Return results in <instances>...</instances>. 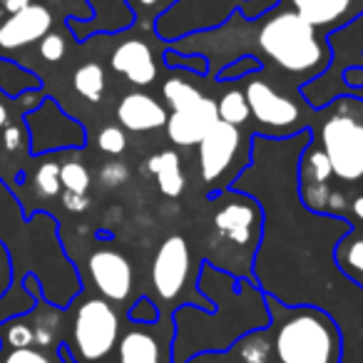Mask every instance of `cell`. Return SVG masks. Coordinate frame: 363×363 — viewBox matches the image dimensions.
I'll list each match as a JSON object with an SVG mask.
<instances>
[{
  "label": "cell",
  "mask_w": 363,
  "mask_h": 363,
  "mask_svg": "<svg viewBox=\"0 0 363 363\" xmlns=\"http://www.w3.org/2000/svg\"><path fill=\"white\" fill-rule=\"evenodd\" d=\"M57 353H60L62 363H77L75 358L70 356V351H67V346H65V343H60V346H57Z\"/></svg>",
  "instance_id": "cell-40"
},
{
  "label": "cell",
  "mask_w": 363,
  "mask_h": 363,
  "mask_svg": "<svg viewBox=\"0 0 363 363\" xmlns=\"http://www.w3.org/2000/svg\"><path fill=\"white\" fill-rule=\"evenodd\" d=\"M199 358V363H219V361H214V358H209V356H197Z\"/></svg>",
  "instance_id": "cell-42"
},
{
  "label": "cell",
  "mask_w": 363,
  "mask_h": 363,
  "mask_svg": "<svg viewBox=\"0 0 363 363\" xmlns=\"http://www.w3.org/2000/svg\"><path fill=\"white\" fill-rule=\"evenodd\" d=\"M23 122L28 127L30 155H48V152H57V150H77L87 140L85 127L75 117L62 112V107L52 97H45L33 110H28L23 115Z\"/></svg>",
  "instance_id": "cell-7"
},
{
  "label": "cell",
  "mask_w": 363,
  "mask_h": 363,
  "mask_svg": "<svg viewBox=\"0 0 363 363\" xmlns=\"http://www.w3.org/2000/svg\"><path fill=\"white\" fill-rule=\"evenodd\" d=\"M52 28V13L45 6L30 3L23 11L13 13L0 26V52H11L30 43H40Z\"/></svg>",
  "instance_id": "cell-12"
},
{
  "label": "cell",
  "mask_w": 363,
  "mask_h": 363,
  "mask_svg": "<svg viewBox=\"0 0 363 363\" xmlns=\"http://www.w3.org/2000/svg\"><path fill=\"white\" fill-rule=\"evenodd\" d=\"M242 145L239 127L219 120L207 135L199 140V172L204 182H217L232 167Z\"/></svg>",
  "instance_id": "cell-10"
},
{
  "label": "cell",
  "mask_w": 363,
  "mask_h": 363,
  "mask_svg": "<svg viewBox=\"0 0 363 363\" xmlns=\"http://www.w3.org/2000/svg\"><path fill=\"white\" fill-rule=\"evenodd\" d=\"M117 120L130 132H152L167 125V110L152 95L130 92L117 105Z\"/></svg>",
  "instance_id": "cell-15"
},
{
  "label": "cell",
  "mask_w": 363,
  "mask_h": 363,
  "mask_svg": "<svg viewBox=\"0 0 363 363\" xmlns=\"http://www.w3.org/2000/svg\"><path fill=\"white\" fill-rule=\"evenodd\" d=\"M33 184L40 197H57L62 189L60 184V164L57 162H43L33 174Z\"/></svg>",
  "instance_id": "cell-27"
},
{
  "label": "cell",
  "mask_w": 363,
  "mask_h": 363,
  "mask_svg": "<svg viewBox=\"0 0 363 363\" xmlns=\"http://www.w3.org/2000/svg\"><path fill=\"white\" fill-rule=\"evenodd\" d=\"M237 346H239V353H242V358L247 363H267L269 356H272L274 341H269L267 331L259 328V331H252L244 338H239Z\"/></svg>",
  "instance_id": "cell-23"
},
{
  "label": "cell",
  "mask_w": 363,
  "mask_h": 363,
  "mask_svg": "<svg viewBox=\"0 0 363 363\" xmlns=\"http://www.w3.org/2000/svg\"><path fill=\"white\" fill-rule=\"evenodd\" d=\"M217 112H219V120L222 122H229V125L239 127L252 117V110H249V102H247V95L244 90H227L217 102Z\"/></svg>",
  "instance_id": "cell-22"
},
{
  "label": "cell",
  "mask_w": 363,
  "mask_h": 363,
  "mask_svg": "<svg viewBox=\"0 0 363 363\" xmlns=\"http://www.w3.org/2000/svg\"><path fill=\"white\" fill-rule=\"evenodd\" d=\"M3 6H6V11L13 16V13H18V11H23V8L30 6V0H3Z\"/></svg>",
  "instance_id": "cell-37"
},
{
  "label": "cell",
  "mask_w": 363,
  "mask_h": 363,
  "mask_svg": "<svg viewBox=\"0 0 363 363\" xmlns=\"http://www.w3.org/2000/svg\"><path fill=\"white\" fill-rule=\"evenodd\" d=\"M212 229V267L222 264L232 277H237V264H247V269L252 267L254 252L262 239V207L257 199L232 192L227 202H222V207L214 212Z\"/></svg>",
  "instance_id": "cell-3"
},
{
  "label": "cell",
  "mask_w": 363,
  "mask_h": 363,
  "mask_svg": "<svg viewBox=\"0 0 363 363\" xmlns=\"http://www.w3.org/2000/svg\"><path fill=\"white\" fill-rule=\"evenodd\" d=\"M130 321L132 323H157L160 321V308L150 296H140L135 306L130 308Z\"/></svg>",
  "instance_id": "cell-30"
},
{
  "label": "cell",
  "mask_w": 363,
  "mask_h": 363,
  "mask_svg": "<svg viewBox=\"0 0 363 363\" xmlns=\"http://www.w3.org/2000/svg\"><path fill=\"white\" fill-rule=\"evenodd\" d=\"M72 85H75L77 95L85 97L87 102H100L105 95V70L97 62H85L72 75Z\"/></svg>",
  "instance_id": "cell-21"
},
{
  "label": "cell",
  "mask_w": 363,
  "mask_h": 363,
  "mask_svg": "<svg viewBox=\"0 0 363 363\" xmlns=\"http://www.w3.org/2000/svg\"><path fill=\"white\" fill-rule=\"evenodd\" d=\"M130 169H127L125 162H107L100 169V182L105 187H120L122 182H127Z\"/></svg>",
  "instance_id": "cell-32"
},
{
  "label": "cell",
  "mask_w": 363,
  "mask_h": 363,
  "mask_svg": "<svg viewBox=\"0 0 363 363\" xmlns=\"http://www.w3.org/2000/svg\"><path fill=\"white\" fill-rule=\"evenodd\" d=\"M189 277V247L182 237H169L160 244L152 262V289L162 301L182 294Z\"/></svg>",
  "instance_id": "cell-9"
},
{
  "label": "cell",
  "mask_w": 363,
  "mask_h": 363,
  "mask_svg": "<svg viewBox=\"0 0 363 363\" xmlns=\"http://www.w3.org/2000/svg\"><path fill=\"white\" fill-rule=\"evenodd\" d=\"M172 112L167 115V135L174 145L194 147L219 122L217 102L202 95L192 82L172 77L162 87Z\"/></svg>",
  "instance_id": "cell-6"
},
{
  "label": "cell",
  "mask_w": 363,
  "mask_h": 363,
  "mask_svg": "<svg viewBox=\"0 0 363 363\" xmlns=\"http://www.w3.org/2000/svg\"><path fill=\"white\" fill-rule=\"evenodd\" d=\"M0 363H62L60 353L48 348L28 346V348H0Z\"/></svg>",
  "instance_id": "cell-25"
},
{
  "label": "cell",
  "mask_w": 363,
  "mask_h": 363,
  "mask_svg": "<svg viewBox=\"0 0 363 363\" xmlns=\"http://www.w3.org/2000/svg\"><path fill=\"white\" fill-rule=\"evenodd\" d=\"M65 50H67V43L60 33L50 30L40 40V55H43V60H48V62H60L62 57H65Z\"/></svg>",
  "instance_id": "cell-29"
},
{
  "label": "cell",
  "mask_w": 363,
  "mask_h": 363,
  "mask_svg": "<svg viewBox=\"0 0 363 363\" xmlns=\"http://www.w3.org/2000/svg\"><path fill=\"white\" fill-rule=\"evenodd\" d=\"M333 174L331 162H328L326 152L313 150L308 157L301 160V187H303V204L316 212L326 209V197H328V177Z\"/></svg>",
  "instance_id": "cell-16"
},
{
  "label": "cell",
  "mask_w": 363,
  "mask_h": 363,
  "mask_svg": "<svg viewBox=\"0 0 363 363\" xmlns=\"http://www.w3.org/2000/svg\"><path fill=\"white\" fill-rule=\"evenodd\" d=\"M291 6L308 26L328 28L351 18L363 6V0H291Z\"/></svg>",
  "instance_id": "cell-17"
},
{
  "label": "cell",
  "mask_w": 363,
  "mask_h": 363,
  "mask_svg": "<svg viewBox=\"0 0 363 363\" xmlns=\"http://www.w3.org/2000/svg\"><path fill=\"white\" fill-rule=\"evenodd\" d=\"M147 169L155 174L157 187L167 197H179L184 189V174H182V160L177 152L164 150L147 160Z\"/></svg>",
  "instance_id": "cell-18"
},
{
  "label": "cell",
  "mask_w": 363,
  "mask_h": 363,
  "mask_svg": "<svg viewBox=\"0 0 363 363\" xmlns=\"http://www.w3.org/2000/svg\"><path fill=\"white\" fill-rule=\"evenodd\" d=\"M117 361L120 363H160V343L145 331H130L117 343Z\"/></svg>",
  "instance_id": "cell-19"
},
{
  "label": "cell",
  "mask_w": 363,
  "mask_h": 363,
  "mask_svg": "<svg viewBox=\"0 0 363 363\" xmlns=\"http://www.w3.org/2000/svg\"><path fill=\"white\" fill-rule=\"evenodd\" d=\"M321 145L338 179H363V125L348 115H333L321 130Z\"/></svg>",
  "instance_id": "cell-8"
},
{
  "label": "cell",
  "mask_w": 363,
  "mask_h": 363,
  "mask_svg": "<svg viewBox=\"0 0 363 363\" xmlns=\"http://www.w3.org/2000/svg\"><path fill=\"white\" fill-rule=\"evenodd\" d=\"M274 353L279 363H338L341 331L321 308H291L277 326Z\"/></svg>",
  "instance_id": "cell-2"
},
{
  "label": "cell",
  "mask_w": 363,
  "mask_h": 363,
  "mask_svg": "<svg viewBox=\"0 0 363 363\" xmlns=\"http://www.w3.org/2000/svg\"><path fill=\"white\" fill-rule=\"evenodd\" d=\"M62 207H65L67 212L80 214L90 207V197H87V194H77V192H62Z\"/></svg>",
  "instance_id": "cell-35"
},
{
  "label": "cell",
  "mask_w": 363,
  "mask_h": 363,
  "mask_svg": "<svg viewBox=\"0 0 363 363\" xmlns=\"http://www.w3.org/2000/svg\"><path fill=\"white\" fill-rule=\"evenodd\" d=\"M11 100H16V97H8L6 92L0 90V132L11 125V105H8Z\"/></svg>",
  "instance_id": "cell-36"
},
{
  "label": "cell",
  "mask_w": 363,
  "mask_h": 363,
  "mask_svg": "<svg viewBox=\"0 0 363 363\" xmlns=\"http://www.w3.org/2000/svg\"><path fill=\"white\" fill-rule=\"evenodd\" d=\"M13 279H16V269H13V254L8 244L0 239V296L11 289Z\"/></svg>",
  "instance_id": "cell-33"
},
{
  "label": "cell",
  "mask_w": 363,
  "mask_h": 363,
  "mask_svg": "<svg viewBox=\"0 0 363 363\" xmlns=\"http://www.w3.org/2000/svg\"><path fill=\"white\" fill-rule=\"evenodd\" d=\"M353 217H356L358 222L363 224V194H358L356 202H353Z\"/></svg>",
  "instance_id": "cell-39"
},
{
  "label": "cell",
  "mask_w": 363,
  "mask_h": 363,
  "mask_svg": "<svg viewBox=\"0 0 363 363\" xmlns=\"http://www.w3.org/2000/svg\"><path fill=\"white\" fill-rule=\"evenodd\" d=\"M336 264L353 284L363 289V234H351L338 242Z\"/></svg>",
  "instance_id": "cell-20"
},
{
  "label": "cell",
  "mask_w": 363,
  "mask_h": 363,
  "mask_svg": "<svg viewBox=\"0 0 363 363\" xmlns=\"http://www.w3.org/2000/svg\"><path fill=\"white\" fill-rule=\"evenodd\" d=\"M90 279L107 301H125L132 291V264L115 249H97L87 259Z\"/></svg>",
  "instance_id": "cell-11"
},
{
  "label": "cell",
  "mask_w": 363,
  "mask_h": 363,
  "mask_svg": "<svg viewBox=\"0 0 363 363\" xmlns=\"http://www.w3.org/2000/svg\"><path fill=\"white\" fill-rule=\"evenodd\" d=\"M97 147H100L105 155H122L127 150V135L122 127H105L97 135Z\"/></svg>",
  "instance_id": "cell-28"
},
{
  "label": "cell",
  "mask_w": 363,
  "mask_h": 363,
  "mask_svg": "<svg viewBox=\"0 0 363 363\" xmlns=\"http://www.w3.org/2000/svg\"><path fill=\"white\" fill-rule=\"evenodd\" d=\"M346 82L348 85H363V70L361 67H351V70H346Z\"/></svg>",
  "instance_id": "cell-38"
},
{
  "label": "cell",
  "mask_w": 363,
  "mask_h": 363,
  "mask_svg": "<svg viewBox=\"0 0 363 363\" xmlns=\"http://www.w3.org/2000/svg\"><path fill=\"white\" fill-rule=\"evenodd\" d=\"M244 95H247L252 115L257 117L262 125L289 127V125H294V122H298L296 102L289 100V97H284L281 92H277L269 82L252 80Z\"/></svg>",
  "instance_id": "cell-13"
},
{
  "label": "cell",
  "mask_w": 363,
  "mask_h": 363,
  "mask_svg": "<svg viewBox=\"0 0 363 363\" xmlns=\"http://www.w3.org/2000/svg\"><path fill=\"white\" fill-rule=\"evenodd\" d=\"M0 140H3V147H6L8 152H18L28 142L26 122H11L6 130L0 132Z\"/></svg>",
  "instance_id": "cell-31"
},
{
  "label": "cell",
  "mask_w": 363,
  "mask_h": 363,
  "mask_svg": "<svg viewBox=\"0 0 363 363\" xmlns=\"http://www.w3.org/2000/svg\"><path fill=\"white\" fill-rule=\"evenodd\" d=\"M257 70H262V62H259L257 57H242V60H237L232 67H227V70L222 72V77H242Z\"/></svg>",
  "instance_id": "cell-34"
},
{
  "label": "cell",
  "mask_w": 363,
  "mask_h": 363,
  "mask_svg": "<svg viewBox=\"0 0 363 363\" xmlns=\"http://www.w3.org/2000/svg\"><path fill=\"white\" fill-rule=\"evenodd\" d=\"M0 341H3V346H6V348L35 346V331H33L30 318H28V316H18V318H11V321H6Z\"/></svg>",
  "instance_id": "cell-24"
},
{
  "label": "cell",
  "mask_w": 363,
  "mask_h": 363,
  "mask_svg": "<svg viewBox=\"0 0 363 363\" xmlns=\"http://www.w3.org/2000/svg\"><path fill=\"white\" fill-rule=\"evenodd\" d=\"M199 289L209 298L214 313L207 328L174 341L172 363H189L204 353H219L237 346L247 333L267 328L272 323L267 298L247 279H237L204 262L199 272Z\"/></svg>",
  "instance_id": "cell-1"
},
{
  "label": "cell",
  "mask_w": 363,
  "mask_h": 363,
  "mask_svg": "<svg viewBox=\"0 0 363 363\" xmlns=\"http://www.w3.org/2000/svg\"><path fill=\"white\" fill-rule=\"evenodd\" d=\"M137 3H140V6H145V8H152L155 3H160V0H137Z\"/></svg>",
  "instance_id": "cell-41"
},
{
  "label": "cell",
  "mask_w": 363,
  "mask_h": 363,
  "mask_svg": "<svg viewBox=\"0 0 363 363\" xmlns=\"http://www.w3.org/2000/svg\"><path fill=\"white\" fill-rule=\"evenodd\" d=\"M120 343V316L107 298H87L72 318L70 343H65L77 363H107Z\"/></svg>",
  "instance_id": "cell-5"
},
{
  "label": "cell",
  "mask_w": 363,
  "mask_h": 363,
  "mask_svg": "<svg viewBox=\"0 0 363 363\" xmlns=\"http://www.w3.org/2000/svg\"><path fill=\"white\" fill-rule=\"evenodd\" d=\"M112 70L125 75L132 85H152L157 77L155 52L142 40H127L115 48L110 57Z\"/></svg>",
  "instance_id": "cell-14"
},
{
  "label": "cell",
  "mask_w": 363,
  "mask_h": 363,
  "mask_svg": "<svg viewBox=\"0 0 363 363\" xmlns=\"http://www.w3.org/2000/svg\"><path fill=\"white\" fill-rule=\"evenodd\" d=\"M259 48L294 75H313L328 65V50L318 40L316 28L294 11H284L264 23L259 30Z\"/></svg>",
  "instance_id": "cell-4"
},
{
  "label": "cell",
  "mask_w": 363,
  "mask_h": 363,
  "mask_svg": "<svg viewBox=\"0 0 363 363\" xmlns=\"http://www.w3.org/2000/svg\"><path fill=\"white\" fill-rule=\"evenodd\" d=\"M90 172L82 162L70 160L65 164H60V184L65 192H77V194H87L90 189Z\"/></svg>",
  "instance_id": "cell-26"
}]
</instances>
